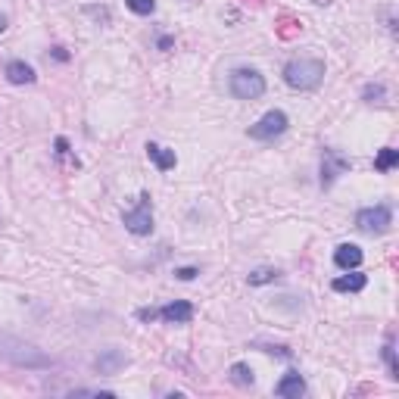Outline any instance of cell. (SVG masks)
Masks as SVG:
<instances>
[{"label":"cell","mask_w":399,"mask_h":399,"mask_svg":"<svg viewBox=\"0 0 399 399\" xmlns=\"http://www.w3.org/2000/svg\"><path fill=\"white\" fill-rule=\"evenodd\" d=\"M231 380L237 387H253V380H256V378H253V368L247 362H234L231 365Z\"/></svg>","instance_id":"9a60e30c"},{"label":"cell","mask_w":399,"mask_h":399,"mask_svg":"<svg viewBox=\"0 0 399 399\" xmlns=\"http://www.w3.org/2000/svg\"><path fill=\"white\" fill-rule=\"evenodd\" d=\"M197 275H200V271L193 268V266H188V268H175V278H178V281H193Z\"/></svg>","instance_id":"ffe728a7"},{"label":"cell","mask_w":399,"mask_h":399,"mask_svg":"<svg viewBox=\"0 0 399 399\" xmlns=\"http://www.w3.org/2000/svg\"><path fill=\"white\" fill-rule=\"evenodd\" d=\"M138 318L150 325V321H156V318H159V309H138Z\"/></svg>","instance_id":"7402d4cb"},{"label":"cell","mask_w":399,"mask_h":399,"mask_svg":"<svg viewBox=\"0 0 399 399\" xmlns=\"http://www.w3.org/2000/svg\"><path fill=\"white\" fill-rule=\"evenodd\" d=\"M159 318L168 321V325H188L193 318V305L191 303H168L159 309Z\"/></svg>","instance_id":"9c48e42d"},{"label":"cell","mask_w":399,"mask_h":399,"mask_svg":"<svg viewBox=\"0 0 399 399\" xmlns=\"http://www.w3.org/2000/svg\"><path fill=\"white\" fill-rule=\"evenodd\" d=\"M275 393L281 396V399H300L305 393V380L300 371H287V375L278 380V387H275Z\"/></svg>","instance_id":"ba28073f"},{"label":"cell","mask_w":399,"mask_h":399,"mask_svg":"<svg viewBox=\"0 0 399 399\" xmlns=\"http://www.w3.org/2000/svg\"><path fill=\"white\" fill-rule=\"evenodd\" d=\"M396 163H399V150L384 147V150L378 153V159H375V168H378V172H390Z\"/></svg>","instance_id":"e0dca14e"},{"label":"cell","mask_w":399,"mask_h":399,"mask_svg":"<svg viewBox=\"0 0 399 399\" xmlns=\"http://www.w3.org/2000/svg\"><path fill=\"white\" fill-rule=\"evenodd\" d=\"M284 131H287V116L281 113V109H268L256 125H250L253 141H275V138H281Z\"/></svg>","instance_id":"8992f818"},{"label":"cell","mask_w":399,"mask_h":399,"mask_svg":"<svg viewBox=\"0 0 399 399\" xmlns=\"http://www.w3.org/2000/svg\"><path fill=\"white\" fill-rule=\"evenodd\" d=\"M125 228L138 237H147L153 231V203H150V193H141V203L134 209H128L122 216Z\"/></svg>","instance_id":"5b68a950"},{"label":"cell","mask_w":399,"mask_h":399,"mask_svg":"<svg viewBox=\"0 0 399 399\" xmlns=\"http://www.w3.org/2000/svg\"><path fill=\"white\" fill-rule=\"evenodd\" d=\"M365 284H368V278L359 275L355 268L350 271V275H340V278L330 281V287H334L337 293H359V291H365Z\"/></svg>","instance_id":"8fae6325"},{"label":"cell","mask_w":399,"mask_h":399,"mask_svg":"<svg viewBox=\"0 0 399 399\" xmlns=\"http://www.w3.org/2000/svg\"><path fill=\"white\" fill-rule=\"evenodd\" d=\"M6 31V16H0V35Z\"/></svg>","instance_id":"603a6c76"},{"label":"cell","mask_w":399,"mask_h":399,"mask_svg":"<svg viewBox=\"0 0 399 399\" xmlns=\"http://www.w3.org/2000/svg\"><path fill=\"white\" fill-rule=\"evenodd\" d=\"M125 362H128V359H125V355L118 353V350H106V353H103V355H100V359L94 362V368L100 371V375H116V371L122 368Z\"/></svg>","instance_id":"5bb4252c"},{"label":"cell","mask_w":399,"mask_h":399,"mask_svg":"<svg viewBox=\"0 0 399 399\" xmlns=\"http://www.w3.org/2000/svg\"><path fill=\"white\" fill-rule=\"evenodd\" d=\"M390 222H393V212H390V206H368V209H359V216H355V228H359L362 234H387L390 231Z\"/></svg>","instance_id":"277c9868"},{"label":"cell","mask_w":399,"mask_h":399,"mask_svg":"<svg viewBox=\"0 0 399 399\" xmlns=\"http://www.w3.org/2000/svg\"><path fill=\"white\" fill-rule=\"evenodd\" d=\"M284 81L291 84L293 91H315L321 81H325V63L321 59H309V56H300V59H291L284 66Z\"/></svg>","instance_id":"7a4b0ae2"},{"label":"cell","mask_w":399,"mask_h":399,"mask_svg":"<svg viewBox=\"0 0 399 399\" xmlns=\"http://www.w3.org/2000/svg\"><path fill=\"white\" fill-rule=\"evenodd\" d=\"M6 81L10 84H35V69H31L29 63H22V59H13V63H6Z\"/></svg>","instance_id":"7c38bea8"},{"label":"cell","mask_w":399,"mask_h":399,"mask_svg":"<svg viewBox=\"0 0 399 399\" xmlns=\"http://www.w3.org/2000/svg\"><path fill=\"white\" fill-rule=\"evenodd\" d=\"M0 359L19 365V368H50L54 365V359L41 353L35 343H25L13 334H0Z\"/></svg>","instance_id":"6da1fadb"},{"label":"cell","mask_w":399,"mask_h":399,"mask_svg":"<svg viewBox=\"0 0 399 399\" xmlns=\"http://www.w3.org/2000/svg\"><path fill=\"white\" fill-rule=\"evenodd\" d=\"M384 359H387V368H390V378H399V365H396V350H393V337L387 340V346H384Z\"/></svg>","instance_id":"d6986e66"},{"label":"cell","mask_w":399,"mask_h":399,"mask_svg":"<svg viewBox=\"0 0 399 399\" xmlns=\"http://www.w3.org/2000/svg\"><path fill=\"white\" fill-rule=\"evenodd\" d=\"M334 262H337V268L353 271L362 266V250L355 247V243H340V247L334 250Z\"/></svg>","instance_id":"30bf717a"},{"label":"cell","mask_w":399,"mask_h":399,"mask_svg":"<svg viewBox=\"0 0 399 399\" xmlns=\"http://www.w3.org/2000/svg\"><path fill=\"white\" fill-rule=\"evenodd\" d=\"M278 278H281V271L278 268H256V271H250L247 275V281H250V287H262V284L278 281Z\"/></svg>","instance_id":"2e32d148"},{"label":"cell","mask_w":399,"mask_h":399,"mask_svg":"<svg viewBox=\"0 0 399 399\" xmlns=\"http://www.w3.org/2000/svg\"><path fill=\"white\" fill-rule=\"evenodd\" d=\"M346 168H350V159L340 156L337 150H325L321 153V188H330Z\"/></svg>","instance_id":"52a82bcc"},{"label":"cell","mask_w":399,"mask_h":399,"mask_svg":"<svg viewBox=\"0 0 399 399\" xmlns=\"http://www.w3.org/2000/svg\"><path fill=\"white\" fill-rule=\"evenodd\" d=\"M375 97H384V88H375V84H368V88H365V100H368V103H375Z\"/></svg>","instance_id":"44dd1931"},{"label":"cell","mask_w":399,"mask_h":399,"mask_svg":"<svg viewBox=\"0 0 399 399\" xmlns=\"http://www.w3.org/2000/svg\"><path fill=\"white\" fill-rule=\"evenodd\" d=\"M228 88H231V94L237 100H259L266 94V79L256 69H234Z\"/></svg>","instance_id":"3957f363"},{"label":"cell","mask_w":399,"mask_h":399,"mask_svg":"<svg viewBox=\"0 0 399 399\" xmlns=\"http://www.w3.org/2000/svg\"><path fill=\"white\" fill-rule=\"evenodd\" d=\"M147 156L153 159V166L159 168V172H168V168H175L178 163V156H175V150H166V147H159V143H147Z\"/></svg>","instance_id":"4fadbf2b"},{"label":"cell","mask_w":399,"mask_h":399,"mask_svg":"<svg viewBox=\"0 0 399 399\" xmlns=\"http://www.w3.org/2000/svg\"><path fill=\"white\" fill-rule=\"evenodd\" d=\"M125 6L138 16H150L153 10H156V0H125Z\"/></svg>","instance_id":"ac0fdd59"}]
</instances>
